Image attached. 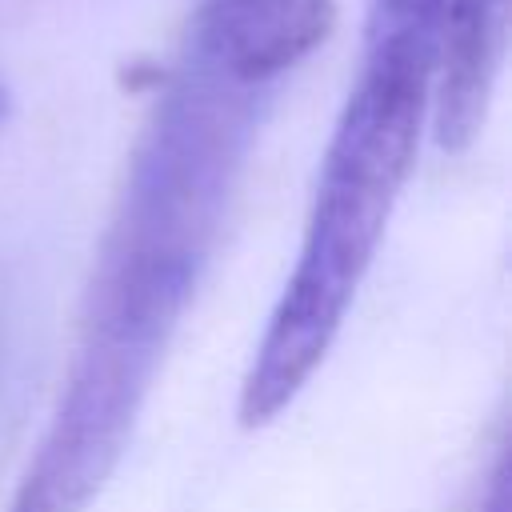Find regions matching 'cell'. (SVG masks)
Here are the masks:
<instances>
[{"instance_id":"obj_5","label":"cell","mask_w":512,"mask_h":512,"mask_svg":"<svg viewBox=\"0 0 512 512\" xmlns=\"http://www.w3.org/2000/svg\"><path fill=\"white\" fill-rule=\"evenodd\" d=\"M476 512H508V468H504V460H496V468H492V476H488V488H484Z\"/></svg>"},{"instance_id":"obj_4","label":"cell","mask_w":512,"mask_h":512,"mask_svg":"<svg viewBox=\"0 0 512 512\" xmlns=\"http://www.w3.org/2000/svg\"><path fill=\"white\" fill-rule=\"evenodd\" d=\"M332 20V0H204L188 28L244 68L284 84L324 44Z\"/></svg>"},{"instance_id":"obj_3","label":"cell","mask_w":512,"mask_h":512,"mask_svg":"<svg viewBox=\"0 0 512 512\" xmlns=\"http://www.w3.org/2000/svg\"><path fill=\"white\" fill-rule=\"evenodd\" d=\"M508 44V0H448L432 92L440 148H468L484 128Z\"/></svg>"},{"instance_id":"obj_1","label":"cell","mask_w":512,"mask_h":512,"mask_svg":"<svg viewBox=\"0 0 512 512\" xmlns=\"http://www.w3.org/2000/svg\"><path fill=\"white\" fill-rule=\"evenodd\" d=\"M276 88L280 80L188 28L180 64L132 148L60 396L4 512H88L116 476L212 264Z\"/></svg>"},{"instance_id":"obj_2","label":"cell","mask_w":512,"mask_h":512,"mask_svg":"<svg viewBox=\"0 0 512 512\" xmlns=\"http://www.w3.org/2000/svg\"><path fill=\"white\" fill-rule=\"evenodd\" d=\"M432 92L436 72L360 56L356 84L320 160L296 264L240 384V420L248 428L272 424L292 408L328 360L416 168L432 124Z\"/></svg>"},{"instance_id":"obj_6","label":"cell","mask_w":512,"mask_h":512,"mask_svg":"<svg viewBox=\"0 0 512 512\" xmlns=\"http://www.w3.org/2000/svg\"><path fill=\"white\" fill-rule=\"evenodd\" d=\"M0 120H4V88H0Z\"/></svg>"}]
</instances>
